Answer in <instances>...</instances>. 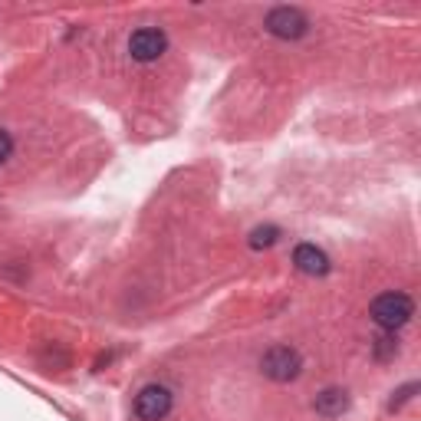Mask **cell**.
I'll return each mask as SVG.
<instances>
[{"mask_svg":"<svg viewBox=\"0 0 421 421\" xmlns=\"http://www.w3.org/2000/svg\"><path fill=\"white\" fill-rule=\"evenodd\" d=\"M369 316L375 326H382L385 333H395L415 316V299L408 293H402V290H388V293L372 299Z\"/></svg>","mask_w":421,"mask_h":421,"instance_id":"1","label":"cell"},{"mask_svg":"<svg viewBox=\"0 0 421 421\" xmlns=\"http://www.w3.org/2000/svg\"><path fill=\"white\" fill-rule=\"evenodd\" d=\"M261 372L270 382H293V379H299V372H303V356H299V349L286 346V342L270 346L261 359Z\"/></svg>","mask_w":421,"mask_h":421,"instance_id":"2","label":"cell"},{"mask_svg":"<svg viewBox=\"0 0 421 421\" xmlns=\"http://www.w3.org/2000/svg\"><path fill=\"white\" fill-rule=\"evenodd\" d=\"M263 30L276 40H299L310 33V17L299 7H273L263 17Z\"/></svg>","mask_w":421,"mask_h":421,"instance_id":"3","label":"cell"},{"mask_svg":"<svg viewBox=\"0 0 421 421\" xmlns=\"http://www.w3.org/2000/svg\"><path fill=\"white\" fill-rule=\"evenodd\" d=\"M174 405V395L168 385L151 382L135 395V418L138 421H165Z\"/></svg>","mask_w":421,"mask_h":421,"instance_id":"4","label":"cell"},{"mask_svg":"<svg viewBox=\"0 0 421 421\" xmlns=\"http://www.w3.org/2000/svg\"><path fill=\"white\" fill-rule=\"evenodd\" d=\"M168 50V37L161 26H138L129 37V56L135 63H155Z\"/></svg>","mask_w":421,"mask_h":421,"instance_id":"5","label":"cell"},{"mask_svg":"<svg viewBox=\"0 0 421 421\" xmlns=\"http://www.w3.org/2000/svg\"><path fill=\"white\" fill-rule=\"evenodd\" d=\"M293 267H297L299 273H306V276H326V273L333 270L329 257H326L316 244H299V247L293 250Z\"/></svg>","mask_w":421,"mask_h":421,"instance_id":"6","label":"cell"},{"mask_svg":"<svg viewBox=\"0 0 421 421\" xmlns=\"http://www.w3.org/2000/svg\"><path fill=\"white\" fill-rule=\"evenodd\" d=\"M313 408L322 418H339L349 408V392L346 388H322L320 395H316V402H313Z\"/></svg>","mask_w":421,"mask_h":421,"instance_id":"7","label":"cell"},{"mask_svg":"<svg viewBox=\"0 0 421 421\" xmlns=\"http://www.w3.org/2000/svg\"><path fill=\"white\" fill-rule=\"evenodd\" d=\"M276 240H280V227H273V224L254 227V231H250V237H247L250 250H267V247H273Z\"/></svg>","mask_w":421,"mask_h":421,"instance_id":"8","label":"cell"},{"mask_svg":"<svg viewBox=\"0 0 421 421\" xmlns=\"http://www.w3.org/2000/svg\"><path fill=\"white\" fill-rule=\"evenodd\" d=\"M421 385L418 382H408V385H402V388H398L395 395H392V402H388V408L395 411V408H402V405H405V402H408V398H415V392H418Z\"/></svg>","mask_w":421,"mask_h":421,"instance_id":"9","label":"cell"},{"mask_svg":"<svg viewBox=\"0 0 421 421\" xmlns=\"http://www.w3.org/2000/svg\"><path fill=\"white\" fill-rule=\"evenodd\" d=\"M395 352H398L395 336H382V339L375 342V356H379V359H388V356H395Z\"/></svg>","mask_w":421,"mask_h":421,"instance_id":"10","label":"cell"},{"mask_svg":"<svg viewBox=\"0 0 421 421\" xmlns=\"http://www.w3.org/2000/svg\"><path fill=\"white\" fill-rule=\"evenodd\" d=\"M13 155V135L7 129H0V165H7Z\"/></svg>","mask_w":421,"mask_h":421,"instance_id":"11","label":"cell"}]
</instances>
